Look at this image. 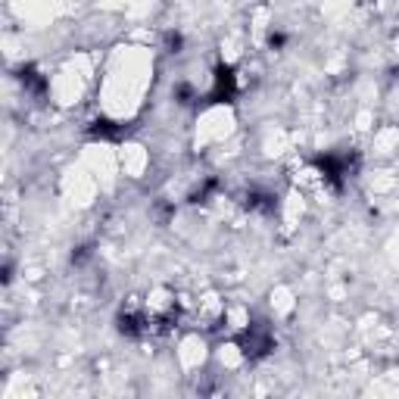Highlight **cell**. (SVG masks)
Here are the masks:
<instances>
[{"mask_svg":"<svg viewBox=\"0 0 399 399\" xmlns=\"http://www.w3.org/2000/svg\"><path fill=\"white\" fill-rule=\"evenodd\" d=\"M315 165L324 172V178H328L331 184H337V188H340L343 175H347V159H343V156H318Z\"/></svg>","mask_w":399,"mask_h":399,"instance_id":"1","label":"cell"},{"mask_svg":"<svg viewBox=\"0 0 399 399\" xmlns=\"http://www.w3.org/2000/svg\"><path fill=\"white\" fill-rule=\"evenodd\" d=\"M234 97V69L231 66H218V88L209 100L212 103H228Z\"/></svg>","mask_w":399,"mask_h":399,"instance_id":"2","label":"cell"},{"mask_svg":"<svg viewBox=\"0 0 399 399\" xmlns=\"http://www.w3.org/2000/svg\"><path fill=\"white\" fill-rule=\"evenodd\" d=\"M91 131H94L97 137L100 135H103V137H116L119 135V128H112V122H106V119H103V122H94V128H91Z\"/></svg>","mask_w":399,"mask_h":399,"instance_id":"3","label":"cell"}]
</instances>
